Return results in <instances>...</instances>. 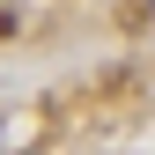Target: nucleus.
<instances>
[{
    "label": "nucleus",
    "mask_w": 155,
    "mask_h": 155,
    "mask_svg": "<svg viewBox=\"0 0 155 155\" xmlns=\"http://www.w3.org/2000/svg\"><path fill=\"white\" fill-rule=\"evenodd\" d=\"M0 37H15V15H8V8H0Z\"/></svg>",
    "instance_id": "obj_1"
}]
</instances>
